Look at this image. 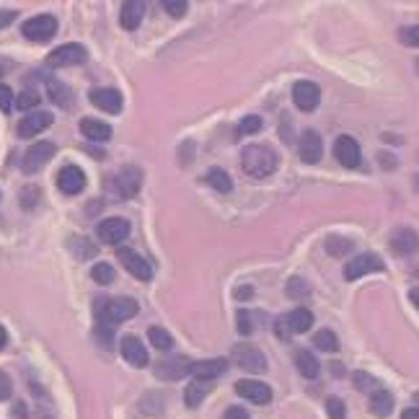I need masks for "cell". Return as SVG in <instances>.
Wrapping results in <instances>:
<instances>
[{"mask_svg":"<svg viewBox=\"0 0 419 419\" xmlns=\"http://www.w3.org/2000/svg\"><path fill=\"white\" fill-rule=\"evenodd\" d=\"M88 60V50L83 45H62L47 54L50 68H68V65H83Z\"/></svg>","mask_w":419,"mask_h":419,"instance_id":"5b68a950","label":"cell"},{"mask_svg":"<svg viewBox=\"0 0 419 419\" xmlns=\"http://www.w3.org/2000/svg\"><path fill=\"white\" fill-rule=\"evenodd\" d=\"M122 357L127 360L132 367H145L148 365V350H145V345H142L140 339L135 337V334H127V337H122Z\"/></svg>","mask_w":419,"mask_h":419,"instance_id":"e0dca14e","label":"cell"},{"mask_svg":"<svg viewBox=\"0 0 419 419\" xmlns=\"http://www.w3.org/2000/svg\"><path fill=\"white\" fill-rule=\"evenodd\" d=\"M275 331H277V337L280 339H290V329H287V323H285V318H277V323H275Z\"/></svg>","mask_w":419,"mask_h":419,"instance_id":"ee69618b","label":"cell"},{"mask_svg":"<svg viewBox=\"0 0 419 419\" xmlns=\"http://www.w3.org/2000/svg\"><path fill=\"white\" fill-rule=\"evenodd\" d=\"M225 370H228L225 360H205V362H192V367H189V373L195 378H205V381H215Z\"/></svg>","mask_w":419,"mask_h":419,"instance_id":"7402d4cb","label":"cell"},{"mask_svg":"<svg viewBox=\"0 0 419 419\" xmlns=\"http://www.w3.org/2000/svg\"><path fill=\"white\" fill-rule=\"evenodd\" d=\"M326 412H329V419H345L347 417V409H345V401L337 396L326 398Z\"/></svg>","mask_w":419,"mask_h":419,"instance_id":"e575fe53","label":"cell"},{"mask_svg":"<svg viewBox=\"0 0 419 419\" xmlns=\"http://www.w3.org/2000/svg\"><path fill=\"white\" fill-rule=\"evenodd\" d=\"M205 179H207L210 187L215 189V192H220V195H228V192H231V189H233L231 176H228V173H225L223 168H210L207 176H205Z\"/></svg>","mask_w":419,"mask_h":419,"instance_id":"4316f807","label":"cell"},{"mask_svg":"<svg viewBox=\"0 0 419 419\" xmlns=\"http://www.w3.org/2000/svg\"><path fill=\"white\" fill-rule=\"evenodd\" d=\"M148 337H150V342H153V347L156 350H171L173 347V339H171V334L166 329H161V326H150L148 329Z\"/></svg>","mask_w":419,"mask_h":419,"instance_id":"f546056e","label":"cell"},{"mask_svg":"<svg viewBox=\"0 0 419 419\" xmlns=\"http://www.w3.org/2000/svg\"><path fill=\"white\" fill-rule=\"evenodd\" d=\"M11 106H13V91L8 88V86H0V112H11Z\"/></svg>","mask_w":419,"mask_h":419,"instance_id":"f35d334b","label":"cell"},{"mask_svg":"<svg viewBox=\"0 0 419 419\" xmlns=\"http://www.w3.org/2000/svg\"><path fill=\"white\" fill-rule=\"evenodd\" d=\"M239 132L241 135H256V132H262V117H256V114L243 117L239 125Z\"/></svg>","mask_w":419,"mask_h":419,"instance_id":"836d02e7","label":"cell"},{"mask_svg":"<svg viewBox=\"0 0 419 419\" xmlns=\"http://www.w3.org/2000/svg\"><path fill=\"white\" fill-rule=\"evenodd\" d=\"M241 166L248 176L254 179H267L275 173L277 168V153L270 148V145H248L243 153H241Z\"/></svg>","mask_w":419,"mask_h":419,"instance_id":"6da1fadb","label":"cell"},{"mask_svg":"<svg viewBox=\"0 0 419 419\" xmlns=\"http://www.w3.org/2000/svg\"><path fill=\"white\" fill-rule=\"evenodd\" d=\"M96 236L104 243H109V246H117V243H122L130 236V223L125 217H106V220L98 223Z\"/></svg>","mask_w":419,"mask_h":419,"instance_id":"52a82bcc","label":"cell"},{"mask_svg":"<svg viewBox=\"0 0 419 419\" xmlns=\"http://www.w3.org/2000/svg\"><path fill=\"white\" fill-rule=\"evenodd\" d=\"M326 248L331 251V256H342L345 251H350L352 248V241L339 239V236H331V239L326 241Z\"/></svg>","mask_w":419,"mask_h":419,"instance_id":"d590c367","label":"cell"},{"mask_svg":"<svg viewBox=\"0 0 419 419\" xmlns=\"http://www.w3.org/2000/svg\"><path fill=\"white\" fill-rule=\"evenodd\" d=\"M37 106H39L37 91H23L21 96L16 98V109H18V112H31V109H37Z\"/></svg>","mask_w":419,"mask_h":419,"instance_id":"d6a6232c","label":"cell"},{"mask_svg":"<svg viewBox=\"0 0 419 419\" xmlns=\"http://www.w3.org/2000/svg\"><path fill=\"white\" fill-rule=\"evenodd\" d=\"M314 345L318 347V350H323V352H337V350H339L337 334H334V331H331V329H321V331H316Z\"/></svg>","mask_w":419,"mask_h":419,"instance_id":"f1b7e54d","label":"cell"},{"mask_svg":"<svg viewBox=\"0 0 419 419\" xmlns=\"http://www.w3.org/2000/svg\"><path fill=\"white\" fill-rule=\"evenodd\" d=\"M140 184H142V171L135 168V166H125V168L117 173V179H114V189H117V195H120L122 200L135 197Z\"/></svg>","mask_w":419,"mask_h":419,"instance_id":"8fae6325","label":"cell"},{"mask_svg":"<svg viewBox=\"0 0 419 419\" xmlns=\"http://www.w3.org/2000/svg\"><path fill=\"white\" fill-rule=\"evenodd\" d=\"M334 156H337V161L345 166V168H357L360 161H362V153H360L357 140L350 137V135L337 137V142H334Z\"/></svg>","mask_w":419,"mask_h":419,"instance_id":"7c38bea8","label":"cell"},{"mask_svg":"<svg viewBox=\"0 0 419 419\" xmlns=\"http://www.w3.org/2000/svg\"><path fill=\"white\" fill-rule=\"evenodd\" d=\"M298 153H300V161H303V163H318L321 156H323L321 135H318L316 130H306V132L300 135Z\"/></svg>","mask_w":419,"mask_h":419,"instance_id":"4fadbf2b","label":"cell"},{"mask_svg":"<svg viewBox=\"0 0 419 419\" xmlns=\"http://www.w3.org/2000/svg\"><path fill=\"white\" fill-rule=\"evenodd\" d=\"M223 419H251V417H248L246 409H241V406H231V409L225 412Z\"/></svg>","mask_w":419,"mask_h":419,"instance_id":"7bdbcfd3","label":"cell"},{"mask_svg":"<svg viewBox=\"0 0 419 419\" xmlns=\"http://www.w3.org/2000/svg\"><path fill=\"white\" fill-rule=\"evenodd\" d=\"M142 16H145V3H137V0H130V3H125V6H122V11H120L122 29L135 31L137 26H140Z\"/></svg>","mask_w":419,"mask_h":419,"instance_id":"44dd1931","label":"cell"},{"mask_svg":"<svg viewBox=\"0 0 419 419\" xmlns=\"http://www.w3.org/2000/svg\"><path fill=\"white\" fill-rule=\"evenodd\" d=\"M401 419H419V409H417V406H412V409H404Z\"/></svg>","mask_w":419,"mask_h":419,"instance_id":"7dc6e473","label":"cell"},{"mask_svg":"<svg viewBox=\"0 0 419 419\" xmlns=\"http://www.w3.org/2000/svg\"><path fill=\"white\" fill-rule=\"evenodd\" d=\"M386 270V264L378 254H357L352 256L350 262L345 264V280H360L370 275V272H383Z\"/></svg>","mask_w":419,"mask_h":419,"instance_id":"8992f818","label":"cell"},{"mask_svg":"<svg viewBox=\"0 0 419 419\" xmlns=\"http://www.w3.org/2000/svg\"><path fill=\"white\" fill-rule=\"evenodd\" d=\"M6 342H8V331L3 329V326H0V350L6 347Z\"/></svg>","mask_w":419,"mask_h":419,"instance_id":"681fc988","label":"cell"},{"mask_svg":"<svg viewBox=\"0 0 419 419\" xmlns=\"http://www.w3.org/2000/svg\"><path fill=\"white\" fill-rule=\"evenodd\" d=\"M370 412L375 414V417H389L391 412H394V396H391L386 389H378L370 396Z\"/></svg>","mask_w":419,"mask_h":419,"instance_id":"484cf974","label":"cell"},{"mask_svg":"<svg viewBox=\"0 0 419 419\" xmlns=\"http://www.w3.org/2000/svg\"><path fill=\"white\" fill-rule=\"evenodd\" d=\"M189 367H192L189 357H168L158 362L156 373L161 375V378H166V381H176V378L189 373Z\"/></svg>","mask_w":419,"mask_h":419,"instance_id":"d6986e66","label":"cell"},{"mask_svg":"<svg viewBox=\"0 0 419 419\" xmlns=\"http://www.w3.org/2000/svg\"><path fill=\"white\" fill-rule=\"evenodd\" d=\"M233 357H236V362H239L243 370H248V373H264V370H267V360H264L262 350L254 345H239L233 350Z\"/></svg>","mask_w":419,"mask_h":419,"instance_id":"9c48e42d","label":"cell"},{"mask_svg":"<svg viewBox=\"0 0 419 419\" xmlns=\"http://www.w3.org/2000/svg\"><path fill=\"white\" fill-rule=\"evenodd\" d=\"M117 259L122 262V267L132 275V277L142 280V282H148V280H153V270H150V264L142 259L137 251H132V248H120L117 251Z\"/></svg>","mask_w":419,"mask_h":419,"instance_id":"30bf717a","label":"cell"},{"mask_svg":"<svg viewBox=\"0 0 419 419\" xmlns=\"http://www.w3.org/2000/svg\"><path fill=\"white\" fill-rule=\"evenodd\" d=\"M370 383H375L373 378H370V375H365V373H355V386H357V389H367Z\"/></svg>","mask_w":419,"mask_h":419,"instance_id":"f6af8a7d","label":"cell"},{"mask_svg":"<svg viewBox=\"0 0 419 419\" xmlns=\"http://www.w3.org/2000/svg\"><path fill=\"white\" fill-rule=\"evenodd\" d=\"M391 248L396 251V254H414L419 248V236L412 231V228H401V231L394 233V239H391Z\"/></svg>","mask_w":419,"mask_h":419,"instance_id":"ffe728a7","label":"cell"},{"mask_svg":"<svg viewBox=\"0 0 419 419\" xmlns=\"http://www.w3.org/2000/svg\"><path fill=\"white\" fill-rule=\"evenodd\" d=\"M13 394V386H11V378H8L3 370H0V401H8Z\"/></svg>","mask_w":419,"mask_h":419,"instance_id":"ab89813d","label":"cell"},{"mask_svg":"<svg viewBox=\"0 0 419 419\" xmlns=\"http://www.w3.org/2000/svg\"><path fill=\"white\" fill-rule=\"evenodd\" d=\"M54 142H50V140H39V142H34L26 153H23V161H21V168H23V173H37L39 168H45L50 161L54 158Z\"/></svg>","mask_w":419,"mask_h":419,"instance_id":"3957f363","label":"cell"},{"mask_svg":"<svg viewBox=\"0 0 419 419\" xmlns=\"http://www.w3.org/2000/svg\"><path fill=\"white\" fill-rule=\"evenodd\" d=\"M50 96H52L60 106H68L70 101H73V96H70V91H68V86H62L60 81H50Z\"/></svg>","mask_w":419,"mask_h":419,"instance_id":"1f68e13d","label":"cell"},{"mask_svg":"<svg viewBox=\"0 0 419 419\" xmlns=\"http://www.w3.org/2000/svg\"><path fill=\"white\" fill-rule=\"evenodd\" d=\"M21 31L29 42H50V39L57 34V18L50 13H39L23 23Z\"/></svg>","mask_w":419,"mask_h":419,"instance_id":"277c9868","label":"cell"},{"mask_svg":"<svg viewBox=\"0 0 419 419\" xmlns=\"http://www.w3.org/2000/svg\"><path fill=\"white\" fill-rule=\"evenodd\" d=\"M57 189L62 195H81L86 189V173L78 166H65L57 173Z\"/></svg>","mask_w":419,"mask_h":419,"instance_id":"9a60e30c","label":"cell"},{"mask_svg":"<svg viewBox=\"0 0 419 419\" xmlns=\"http://www.w3.org/2000/svg\"><path fill=\"white\" fill-rule=\"evenodd\" d=\"M135 314H137L135 298H112L98 303V323H106V326H117V323L130 321Z\"/></svg>","mask_w":419,"mask_h":419,"instance_id":"7a4b0ae2","label":"cell"},{"mask_svg":"<svg viewBox=\"0 0 419 419\" xmlns=\"http://www.w3.org/2000/svg\"><path fill=\"white\" fill-rule=\"evenodd\" d=\"M212 386H215V381L195 378V381L187 386V394H184V401H187V406H192V409H195V406H200V401H202L210 391H212Z\"/></svg>","mask_w":419,"mask_h":419,"instance_id":"d4e9b609","label":"cell"},{"mask_svg":"<svg viewBox=\"0 0 419 419\" xmlns=\"http://www.w3.org/2000/svg\"><path fill=\"white\" fill-rule=\"evenodd\" d=\"M401 42L409 47H419V26H406V29H401Z\"/></svg>","mask_w":419,"mask_h":419,"instance_id":"74e56055","label":"cell"},{"mask_svg":"<svg viewBox=\"0 0 419 419\" xmlns=\"http://www.w3.org/2000/svg\"><path fill=\"white\" fill-rule=\"evenodd\" d=\"M251 329H254V326H251V314H246V311L239 314V331L241 334H251Z\"/></svg>","mask_w":419,"mask_h":419,"instance_id":"b9f144b4","label":"cell"},{"mask_svg":"<svg viewBox=\"0 0 419 419\" xmlns=\"http://www.w3.org/2000/svg\"><path fill=\"white\" fill-rule=\"evenodd\" d=\"M414 401H419V394H417V396H414Z\"/></svg>","mask_w":419,"mask_h":419,"instance_id":"f907efd6","label":"cell"},{"mask_svg":"<svg viewBox=\"0 0 419 419\" xmlns=\"http://www.w3.org/2000/svg\"><path fill=\"white\" fill-rule=\"evenodd\" d=\"M91 277H93V282H98V285H112V280H114L112 264H106V262L93 264V270H91Z\"/></svg>","mask_w":419,"mask_h":419,"instance_id":"4dcf8cb0","label":"cell"},{"mask_svg":"<svg viewBox=\"0 0 419 419\" xmlns=\"http://www.w3.org/2000/svg\"><path fill=\"white\" fill-rule=\"evenodd\" d=\"M163 8H166V13L168 16H173V18H181V16L187 13V8H189V3H184V0H166L163 3Z\"/></svg>","mask_w":419,"mask_h":419,"instance_id":"8d00e7d4","label":"cell"},{"mask_svg":"<svg viewBox=\"0 0 419 419\" xmlns=\"http://www.w3.org/2000/svg\"><path fill=\"white\" fill-rule=\"evenodd\" d=\"M37 202H39V189H23V197H21L23 207L31 210Z\"/></svg>","mask_w":419,"mask_h":419,"instance_id":"60d3db41","label":"cell"},{"mask_svg":"<svg viewBox=\"0 0 419 419\" xmlns=\"http://www.w3.org/2000/svg\"><path fill=\"white\" fill-rule=\"evenodd\" d=\"M13 18H16V11H0V29H6Z\"/></svg>","mask_w":419,"mask_h":419,"instance_id":"bcb514c9","label":"cell"},{"mask_svg":"<svg viewBox=\"0 0 419 419\" xmlns=\"http://www.w3.org/2000/svg\"><path fill=\"white\" fill-rule=\"evenodd\" d=\"M292 101L300 112H314L321 101V88L314 81H298L292 86Z\"/></svg>","mask_w":419,"mask_h":419,"instance_id":"ba28073f","label":"cell"},{"mask_svg":"<svg viewBox=\"0 0 419 419\" xmlns=\"http://www.w3.org/2000/svg\"><path fill=\"white\" fill-rule=\"evenodd\" d=\"M52 122H54L52 112H29L18 122L16 132H18V137H34V135H39V132H45Z\"/></svg>","mask_w":419,"mask_h":419,"instance_id":"5bb4252c","label":"cell"},{"mask_svg":"<svg viewBox=\"0 0 419 419\" xmlns=\"http://www.w3.org/2000/svg\"><path fill=\"white\" fill-rule=\"evenodd\" d=\"M409 298H412V303H414V306L419 308V287H414V290L409 292Z\"/></svg>","mask_w":419,"mask_h":419,"instance_id":"c3c4849f","label":"cell"},{"mask_svg":"<svg viewBox=\"0 0 419 419\" xmlns=\"http://www.w3.org/2000/svg\"><path fill=\"white\" fill-rule=\"evenodd\" d=\"M295 362H298V370H300V375H303V378H316V375H318V370H321L318 360H316L308 350L298 352Z\"/></svg>","mask_w":419,"mask_h":419,"instance_id":"83f0119b","label":"cell"},{"mask_svg":"<svg viewBox=\"0 0 419 419\" xmlns=\"http://www.w3.org/2000/svg\"><path fill=\"white\" fill-rule=\"evenodd\" d=\"M236 394L243 396L246 401H254V404H259V406L272 401V389L262 381H239L236 383Z\"/></svg>","mask_w":419,"mask_h":419,"instance_id":"2e32d148","label":"cell"},{"mask_svg":"<svg viewBox=\"0 0 419 419\" xmlns=\"http://www.w3.org/2000/svg\"><path fill=\"white\" fill-rule=\"evenodd\" d=\"M91 104L98 106L101 112L120 114L122 112V93L117 88H93L91 91Z\"/></svg>","mask_w":419,"mask_h":419,"instance_id":"ac0fdd59","label":"cell"},{"mask_svg":"<svg viewBox=\"0 0 419 419\" xmlns=\"http://www.w3.org/2000/svg\"><path fill=\"white\" fill-rule=\"evenodd\" d=\"M282 318H285V323H287L290 334H303V331H308L314 326V314H311L308 308H295L292 314L282 316Z\"/></svg>","mask_w":419,"mask_h":419,"instance_id":"cb8c5ba5","label":"cell"},{"mask_svg":"<svg viewBox=\"0 0 419 419\" xmlns=\"http://www.w3.org/2000/svg\"><path fill=\"white\" fill-rule=\"evenodd\" d=\"M81 132H83V137H88V140H93V142H106L112 137V127L101 120H93V117L81 120Z\"/></svg>","mask_w":419,"mask_h":419,"instance_id":"603a6c76","label":"cell"}]
</instances>
